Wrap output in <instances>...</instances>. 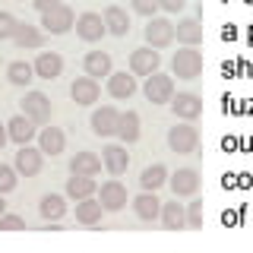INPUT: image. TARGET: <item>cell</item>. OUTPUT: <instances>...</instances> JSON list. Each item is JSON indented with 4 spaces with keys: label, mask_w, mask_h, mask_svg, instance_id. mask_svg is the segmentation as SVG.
Instances as JSON below:
<instances>
[{
    "label": "cell",
    "mask_w": 253,
    "mask_h": 253,
    "mask_svg": "<svg viewBox=\"0 0 253 253\" xmlns=\"http://www.w3.org/2000/svg\"><path fill=\"white\" fill-rule=\"evenodd\" d=\"M146 42L152 47H168L174 42V22L165 19V16H152L146 26Z\"/></svg>",
    "instance_id": "8fae6325"
},
{
    "label": "cell",
    "mask_w": 253,
    "mask_h": 253,
    "mask_svg": "<svg viewBox=\"0 0 253 253\" xmlns=\"http://www.w3.org/2000/svg\"><path fill=\"white\" fill-rule=\"evenodd\" d=\"M133 92H136V76L133 73H111L108 76V95L111 98H117V101H126V98H133Z\"/></svg>",
    "instance_id": "ac0fdd59"
},
{
    "label": "cell",
    "mask_w": 253,
    "mask_h": 253,
    "mask_svg": "<svg viewBox=\"0 0 253 253\" xmlns=\"http://www.w3.org/2000/svg\"><path fill=\"white\" fill-rule=\"evenodd\" d=\"M158 3H162L165 13H180L187 6V0H158Z\"/></svg>",
    "instance_id": "74e56055"
},
{
    "label": "cell",
    "mask_w": 253,
    "mask_h": 253,
    "mask_svg": "<svg viewBox=\"0 0 253 253\" xmlns=\"http://www.w3.org/2000/svg\"><path fill=\"white\" fill-rule=\"evenodd\" d=\"M32 3H35L38 13H47V10H54V6H60L63 0H32Z\"/></svg>",
    "instance_id": "f35d334b"
},
{
    "label": "cell",
    "mask_w": 253,
    "mask_h": 253,
    "mask_svg": "<svg viewBox=\"0 0 253 253\" xmlns=\"http://www.w3.org/2000/svg\"><path fill=\"white\" fill-rule=\"evenodd\" d=\"M105 26H108V35L124 38L126 32H130V16H126L124 6H114V3H111L108 10H105Z\"/></svg>",
    "instance_id": "484cf974"
},
{
    "label": "cell",
    "mask_w": 253,
    "mask_h": 253,
    "mask_svg": "<svg viewBox=\"0 0 253 253\" xmlns=\"http://www.w3.org/2000/svg\"><path fill=\"white\" fill-rule=\"evenodd\" d=\"M158 67H162V57H158V47H152V44L136 47L130 54V73L133 76H152Z\"/></svg>",
    "instance_id": "5b68a950"
},
{
    "label": "cell",
    "mask_w": 253,
    "mask_h": 253,
    "mask_svg": "<svg viewBox=\"0 0 253 253\" xmlns=\"http://www.w3.org/2000/svg\"><path fill=\"white\" fill-rule=\"evenodd\" d=\"M133 212H136L142 221H155V218H162V200L155 196V190H142L136 200H133Z\"/></svg>",
    "instance_id": "e0dca14e"
},
{
    "label": "cell",
    "mask_w": 253,
    "mask_h": 253,
    "mask_svg": "<svg viewBox=\"0 0 253 253\" xmlns=\"http://www.w3.org/2000/svg\"><path fill=\"white\" fill-rule=\"evenodd\" d=\"M6 139H10V133H6V126H0V149L6 146Z\"/></svg>",
    "instance_id": "ab89813d"
},
{
    "label": "cell",
    "mask_w": 253,
    "mask_h": 253,
    "mask_svg": "<svg viewBox=\"0 0 253 253\" xmlns=\"http://www.w3.org/2000/svg\"><path fill=\"white\" fill-rule=\"evenodd\" d=\"M174 38H177L180 44H187V47H196V44L203 42V26H200V19H193V16L180 19L177 26H174Z\"/></svg>",
    "instance_id": "44dd1931"
},
{
    "label": "cell",
    "mask_w": 253,
    "mask_h": 253,
    "mask_svg": "<svg viewBox=\"0 0 253 253\" xmlns=\"http://www.w3.org/2000/svg\"><path fill=\"white\" fill-rule=\"evenodd\" d=\"M6 79H10L13 85H29L32 79H35V67L26 60H13L10 67H6Z\"/></svg>",
    "instance_id": "4dcf8cb0"
},
{
    "label": "cell",
    "mask_w": 253,
    "mask_h": 253,
    "mask_svg": "<svg viewBox=\"0 0 253 253\" xmlns=\"http://www.w3.org/2000/svg\"><path fill=\"white\" fill-rule=\"evenodd\" d=\"M42 26H44L47 35H67V32L76 26V13L70 10L67 3H60V6H54V10L42 13Z\"/></svg>",
    "instance_id": "3957f363"
},
{
    "label": "cell",
    "mask_w": 253,
    "mask_h": 253,
    "mask_svg": "<svg viewBox=\"0 0 253 253\" xmlns=\"http://www.w3.org/2000/svg\"><path fill=\"white\" fill-rule=\"evenodd\" d=\"M142 92H146V98L152 101V105H171V98H174V79L155 70L152 76H146Z\"/></svg>",
    "instance_id": "277c9868"
},
{
    "label": "cell",
    "mask_w": 253,
    "mask_h": 253,
    "mask_svg": "<svg viewBox=\"0 0 253 253\" xmlns=\"http://www.w3.org/2000/svg\"><path fill=\"white\" fill-rule=\"evenodd\" d=\"M42 165H44V152H42V146H19V152H16V171L19 174H26V177H35L38 171H42Z\"/></svg>",
    "instance_id": "7c38bea8"
},
{
    "label": "cell",
    "mask_w": 253,
    "mask_h": 253,
    "mask_svg": "<svg viewBox=\"0 0 253 253\" xmlns=\"http://www.w3.org/2000/svg\"><path fill=\"white\" fill-rule=\"evenodd\" d=\"M168 184L174 190V196H193L196 190H200V174H196L193 168H177L168 177Z\"/></svg>",
    "instance_id": "5bb4252c"
},
{
    "label": "cell",
    "mask_w": 253,
    "mask_h": 253,
    "mask_svg": "<svg viewBox=\"0 0 253 253\" xmlns=\"http://www.w3.org/2000/svg\"><path fill=\"white\" fill-rule=\"evenodd\" d=\"M171 111L174 117H180V121H196V117L203 114V98L193 92H177L171 98Z\"/></svg>",
    "instance_id": "30bf717a"
},
{
    "label": "cell",
    "mask_w": 253,
    "mask_h": 253,
    "mask_svg": "<svg viewBox=\"0 0 253 253\" xmlns=\"http://www.w3.org/2000/svg\"><path fill=\"white\" fill-rule=\"evenodd\" d=\"M101 162H105V171L111 177H121V174L130 168V152H126V142L124 146H117V142H111V146L101 149Z\"/></svg>",
    "instance_id": "9c48e42d"
},
{
    "label": "cell",
    "mask_w": 253,
    "mask_h": 253,
    "mask_svg": "<svg viewBox=\"0 0 253 253\" xmlns=\"http://www.w3.org/2000/svg\"><path fill=\"white\" fill-rule=\"evenodd\" d=\"M203 218H206L203 200H193L187 206V228H203Z\"/></svg>",
    "instance_id": "d6a6232c"
},
{
    "label": "cell",
    "mask_w": 253,
    "mask_h": 253,
    "mask_svg": "<svg viewBox=\"0 0 253 253\" xmlns=\"http://www.w3.org/2000/svg\"><path fill=\"white\" fill-rule=\"evenodd\" d=\"M16 26H19V19H16L13 13L0 10V42H6V38L16 35Z\"/></svg>",
    "instance_id": "836d02e7"
},
{
    "label": "cell",
    "mask_w": 253,
    "mask_h": 253,
    "mask_svg": "<svg viewBox=\"0 0 253 253\" xmlns=\"http://www.w3.org/2000/svg\"><path fill=\"white\" fill-rule=\"evenodd\" d=\"M22 114L32 117L35 124H47L51 121V98L44 92H26L22 98Z\"/></svg>",
    "instance_id": "ba28073f"
},
{
    "label": "cell",
    "mask_w": 253,
    "mask_h": 253,
    "mask_svg": "<svg viewBox=\"0 0 253 253\" xmlns=\"http://www.w3.org/2000/svg\"><path fill=\"white\" fill-rule=\"evenodd\" d=\"M6 212V200H3V193H0V215Z\"/></svg>",
    "instance_id": "60d3db41"
},
{
    "label": "cell",
    "mask_w": 253,
    "mask_h": 253,
    "mask_svg": "<svg viewBox=\"0 0 253 253\" xmlns=\"http://www.w3.org/2000/svg\"><path fill=\"white\" fill-rule=\"evenodd\" d=\"M101 215H105V206L95 196H85V200H76V221L79 225H98Z\"/></svg>",
    "instance_id": "7402d4cb"
},
{
    "label": "cell",
    "mask_w": 253,
    "mask_h": 253,
    "mask_svg": "<svg viewBox=\"0 0 253 253\" xmlns=\"http://www.w3.org/2000/svg\"><path fill=\"white\" fill-rule=\"evenodd\" d=\"M16 174H19L16 165H13V168H10V165H0V193H10V190L16 187V180H19Z\"/></svg>",
    "instance_id": "e575fe53"
},
{
    "label": "cell",
    "mask_w": 253,
    "mask_h": 253,
    "mask_svg": "<svg viewBox=\"0 0 253 253\" xmlns=\"http://www.w3.org/2000/svg\"><path fill=\"white\" fill-rule=\"evenodd\" d=\"M162 225L168 228V231L187 228V209L177 200H174V203H162Z\"/></svg>",
    "instance_id": "4316f807"
},
{
    "label": "cell",
    "mask_w": 253,
    "mask_h": 253,
    "mask_svg": "<svg viewBox=\"0 0 253 253\" xmlns=\"http://www.w3.org/2000/svg\"><path fill=\"white\" fill-rule=\"evenodd\" d=\"M35 121L32 117H26V114H19V117H13L10 124H6V133H10V139L13 142H19V146H26V142H32L38 136V130H35Z\"/></svg>",
    "instance_id": "d6986e66"
},
{
    "label": "cell",
    "mask_w": 253,
    "mask_h": 253,
    "mask_svg": "<svg viewBox=\"0 0 253 253\" xmlns=\"http://www.w3.org/2000/svg\"><path fill=\"white\" fill-rule=\"evenodd\" d=\"M98 200L105 206V212H121L126 206V187L121 180H105L101 190H98Z\"/></svg>",
    "instance_id": "4fadbf2b"
},
{
    "label": "cell",
    "mask_w": 253,
    "mask_h": 253,
    "mask_svg": "<svg viewBox=\"0 0 253 253\" xmlns=\"http://www.w3.org/2000/svg\"><path fill=\"white\" fill-rule=\"evenodd\" d=\"M101 168H105V162H101L95 152H85V149L70 158V171H73V174H89V177H95Z\"/></svg>",
    "instance_id": "cb8c5ba5"
},
{
    "label": "cell",
    "mask_w": 253,
    "mask_h": 253,
    "mask_svg": "<svg viewBox=\"0 0 253 253\" xmlns=\"http://www.w3.org/2000/svg\"><path fill=\"white\" fill-rule=\"evenodd\" d=\"M83 70H85V76H92V79L111 76L114 73V70H111V54L108 51H89L83 57Z\"/></svg>",
    "instance_id": "ffe728a7"
},
{
    "label": "cell",
    "mask_w": 253,
    "mask_h": 253,
    "mask_svg": "<svg viewBox=\"0 0 253 253\" xmlns=\"http://www.w3.org/2000/svg\"><path fill=\"white\" fill-rule=\"evenodd\" d=\"M22 228H26V221H22L19 215H0V231H22Z\"/></svg>",
    "instance_id": "8d00e7d4"
},
{
    "label": "cell",
    "mask_w": 253,
    "mask_h": 253,
    "mask_svg": "<svg viewBox=\"0 0 253 253\" xmlns=\"http://www.w3.org/2000/svg\"><path fill=\"white\" fill-rule=\"evenodd\" d=\"M13 42H16V47H22V51H32V47H42L44 44V32L35 29V26H29V22H19V26H16Z\"/></svg>",
    "instance_id": "d4e9b609"
},
{
    "label": "cell",
    "mask_w": 253,
    "mask_h": 253,
    "mask_svg": "<svg viewBox=\"0 0 253 253\" xmlns=\"http://www.w3.org/2000/svg\"><path fill=\"white\" fill-rule=\"evenodd\" d=\"M38 146H42V152L44 155H60L63 152V146H67V136H63V130L60 126H44L42 133H38Z\"/></svg>",
    "instance_id": "603a6c76"
},
{
    "label": "cell",
    "mask_w": 253,
    "mask_h": 253,
    "mask_svg": "<svg viewBox=\"0 0 253 253\" xmlns=\"http://www.w3.org/2000/svg\"><path fill=\"white\" fill-rule=\"evenodd\" d=\"M117 126H121V111H117L114 105H105V108H98L92 114V133L95 136H114L117 133Z\"/></svg>",
    "instance_id": "52a82bcc"
},
{
    "label": "cell",
    "mask_w": 253,
    "mask_h": 253,
    "mask_svg": "<svg viewBox=\"0 0 253 253\" xmlns=\"http://www.w3.org/2000/svg\"><path fill=\"white\" fill-rule=\"evenodd\" d=\"M117 136H121L126 146H133V142L139 139V114H136V111H126V114H121V126H117Z\"/></svg>",
    "instance_id": "f546056e"
},
{
    "label": "cell",
    "mask_w": 253,
    "mask_h": 253,
    "mask_svg": "<svg viewBox=\"0 0 253 253\" xmlns=\"http://www.w3.org/2000/svg\"><path fill=\"white\" fill-rule=\"evenodd\" d=\"M130 6H133V13L149 16V19H152V16L162 10V3H158V0H130Z\"/></svg>",
    "instance_id": "d590c367"
},
{
    "label": "cell",
    "mask_w": 253,
    "mask_h": 253,
    "mask_svg": "<svg viewBox=\"0 0 253 253\" xmlns=\"http://www.w3.org/2000/svg\"><path fill=\"white\" fill-rule=\"evenodd\" d=\"M168 146H171V152H177V155H190L200 146V133H196V126H190V121H184V124H177V126L168 130Z\"/></svg>",
    "instance_id": "7a4b0ae2"
},
{
    "label": "cell",
    "mask_w": 253,
    "mask_h": 253,
    "mask_svg": "<svg viewBox=\"0 0 253 253\" xmlns=\"http://www.w3.org/2000/svg\"><path fill=\"white\" fill-rule=\"evenodd\" d=\"M95 190H98V184H95V177H89V174H73L67 180V196H73V200L95 196Z\"/></svg>",
    "instance_id": "83f0119b"
},
{
    "label": "cell",
    "mask_w": 253,
    "mask_h": 253,
    "mask_svg": "<svg viewBox=\"0 0 253 253\" xmlns=\"http://www.w3.org/2000/svg\"><path fill=\"white\" fill-rule=\"evenodd\" d=\"M70 95H73V101L76 105H95L98 101V79H92V76H79L73 79V85H70Z\"/></svg>",
    "instance_id": "9a60e30c"
},
{
    "label": "cell",
    "mask_w": 253,
    "mask_h": 253,
    "mask_svg": "<svg viewBox=\"0 0 253 253\" xmlns=\"http://www.w3.org/2000/svg\"><path fill=\"white\" fill-rule=\"evenodd\" d=\"M76 35L83 38V42H101V38L108 35V26H105V16L101 13H83L76 16Z\"/></svg>",
    "instance_id": "8992f818"
},
{
    "label": "cell",
    "mask_w": 253,
    "mask_h": 253,
    "mask_svg": "<svg viewBox=\"0 0 253 253\" xmlns=\"http://www.w3.org/2000/svg\"><path fill=\"white\" fill-rule=\"evenodd\" d=\"M32 67H35V76L38 79H57L63 73V57H60L57 51H42Z\"/></svg>",
    "instance_id": "2e32d148"
},
{
    "label": "cell",
    "mask_w": 253,
    "mask_h": 253,
    "mask_svg": "<svg viewBox=\"0 0 253 253\" xmlns=\"http://www.w3.org/2000/svg\"><path fill=\"white\" fill-rule=\"evenodd\" d=\"M139 184H142V190H158L162 184H168V168L165 165H149L139 174Z\"/></svg>",
    "instance_id": "1f68e13d"
},
{
    "label": "cell",
    "mask_w": 253,
    "mask_h": 253,
    "mask_svg": "<svg viewBox=\"0 0 253 253\" xmlns=\"http://www.w3.org/2000/svg\"><path fill=\"white\" fill-rule=\"evenodd\" d=\"M38 212H42L44 221H57V218H63V212H67V200H63L60 193H47V196H42V203H38Z\"/></svg>",
    "instance_id": "f1b7e54d"
},
{
    "label": "cell",
    "mask_w": 253,
    "mask_h": 253,
    "mask_svg": "<svg viewBox=\"0 0 253 253\" xmlns=\"http://www.w3.org/2000/svg\"><path fill=\"white\" fill-rule=\"evenodd\" d=\"M171 73L177 79H196L203 73V54L196 51V47H180V51H174L171 57Z\"/></svg>",
    "instance_id": "6da1fadb"
}]
</instances>
